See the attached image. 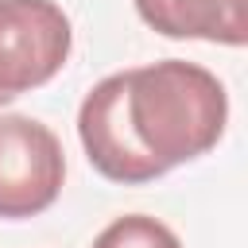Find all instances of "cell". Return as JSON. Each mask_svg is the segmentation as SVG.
<instances>
[{"mask_svg": "<svg viewBox=\"0 0 248 248\" xmlns=\"http://www.w3.org/2000/svg\"><path fill=\"white\" fill-rule=\"evenodd\" d=\"M124 120L147 163L167 174L217 147L229 120V97L205 66L163 58L124 70Z\"/></svg>", "mask_w": 248, "mask_h": 248, "instance_id": "6da1fadb", "label": "cell"}, {"mask_svg": "<svg viewBox=\"0 0 248 248\" xmlns=\"http://www.w3.org/2000/svg\"><path fill=\"white\" fill-rule=\"evenodd\" d=\"M70 16L54 0H0V105L46 85L70 58Z\"/></svg>", "mask_w": 248, "mask_h": 248, "instance_id": "7a4b0ae2", "label": "cell"}, {"mask_svg": "<svg viewBox=\"0 0 248 248\" xmlns=\"http://www.w3.org/2000/svg\"><path fill=\"white\" fill-rule=\"evenodd\" d=\"M66 178V155L58 136L23 116H0V217L23 221L54 205Z\"/></svg>", "mask_w": 248, "mask_h": 248, "instance_id": "3957f363", "label": "cell"}, {"mask_svg": "<svg viewBox=\"0 0 248 248\" xmlns=\"http://www.w3.org/2000/svg\"><path fill=\"white\" fill-rule=\"evenodd\" d=\"M78 136L81 147L89 155V163L97 167V174H105L108 182H124V186H140L159 178V170L147 163V155L136 147L128 120H124V74H108L105 81H97L78 112Z\"/></svg>", "mask_w": 248, "mask_h": 248, "instance_id": "277c9868", "label": "cell"}, {"mask_svg": "<svg viewBox=\"0 0 248 248\" xmlns=\"http://www.w3.org/2000/svg\"><path fill=\"white\" fill-rule=\"evenodd\" d=\"M140 19L167 39L248 43V0H136Z\"/></svg>", "mask_w": 248, "mask_h": 248, "instance_id": "5b68a950", "label": "cell"}, {"mask_svg": "<svg viewBox=\"0 0 248 248\" xmlns=\"http://www.w3.org/2000/svg\"><path fill=\"white\" fill-rule=\"evenodd\" d=\"M93 248H182V240L163 221L147 213H128V217H116L108 229H101Z\"/></svg>", "mask_w": 248, "mask_h": 248, "instance_id": "8992f818", "label": "cell"}]
</instances>
